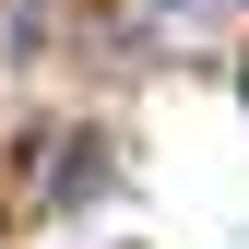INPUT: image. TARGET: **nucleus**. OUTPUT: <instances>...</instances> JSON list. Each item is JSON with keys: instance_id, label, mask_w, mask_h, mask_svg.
<instances>
[]
</instances>
